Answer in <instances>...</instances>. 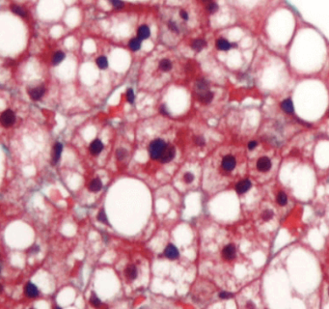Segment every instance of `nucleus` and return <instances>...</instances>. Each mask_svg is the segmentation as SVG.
Returning <instances> with one entry per match:
<instances>
[{
  "label": "nucleus",
  "mask_w": 329,
  "mask_h": 309,
  "mask_svg": "<svg viewBox=\"0 0 329 309\" xmlns=\"http://www.w3.org/2000/svg\"><path fill=\"white\" fill-rule=\"evenodd\" d=\"M203 1H210V0H203Z\"/></svg>",
  "instance_id": "41"
},
{
  "label": "nucleus",
  "mask_w": 329,
  "mask_h": 309,
  "mask_svg": "<svg viewBox=\"0 0 329 309\" xmlns=\"http://www.w3.org/2000/svg\"><path fill=\"white\" fill-rule=\"evenodd\" d=\"M11 10L14 14H16V15L19 16V17H23L25 18L26 17V12L24 9L21 8L20 6L18 5H12L11 6Z\"/></svg>",
  "instance_id": "24"
},
{
  "label": "nucleus",
  "mask_w": 329,
  "mask_h": 309,
  "mask_svg": "<svg viewBox=\"0 0 329 309\" xmlns=\"http://www.w3.org/2000/svg\"><path fill=\"white\" fill-rule=\"evenodd\" d=\"M141 46H142V40L139 39L138 37L131 39L128 43V47L132 51H137V50H139L141 48Z\"/></svg>",
  "instance_id": "17"
},
{
  "label": "nucleus",
  "mask_w": 329,
  "mask_h": 309,
  "mask_svg": "<svg viewBox=\"0 0 329 309\" xmlns=\"http://www.w3.org/2000/svg\"><path fill=\"white\" fill-rule=\"evenodd\" d=\"M194 142H195V144L197 146H204L205 143H206V141H205L203 136H197V137H195L194 138Z\"/></svg>",
  "instance_id": "36"
},
{
  "label": "nucleus",
  "mask_w": 329,
  "mask_h": 309,
  "mask_svg": "<svg viewBox=\"0 0 329 309\" xmlns=\"http://www.w3.org/2000/svg\"><path fill=\"white\" fill-rule=\"evenodd\" d=\"M89 149H90V153L93 156H98L104 150V144H102V142L100 139H96L90 144Z\"/></svg>",
  "instance_id": "11"
},
{
  "label": "nucleus",
  "mask_w": 329,
  "mask_h": 309,
  "mask_svg": "<svg viewBox=\"0 0 329 309\" xmlns=\"http://www.w3.org/2000/svg\"><path fill=\"white\" fill-rule=\"evenodd\" d=\"M328 116H329V111H328Z\"/></svg>",
  "instance_id": "42"
},
{
  "label": "nucleus",
  "mask_w": 329,
  "mask_h": 309,
  "mask_svg": "<svg viewBox=\"0 0 329 309\" xmlns=\"http://www.w3.org/2000/svg\"><path fill=\"white\" fill-rule=\"evenodd\" d=\"M25 295L28 298H36L39 295V291L33 283L29 282L25 286Z\"/></svg>",
  "instance_id": "13"
},
{
  "label": "nucleus",
  "mask_w": 329,
  "mask_h": 309,
  "mask_svg": "<svg viewBox=\"0 0 329 309\" xmlns=\"http://www.w3.org/2000/svg\"><path fill=\"white\" fill-rule=\"evenodd\" d=\"M159 111H160V113H161L162 115H165V116H168V115H169V113H168L165 105H161V106H160Z\"/></svg>",
  "instance_id": "39"
},
{
  "label": "nucleus",
  "mask_w": 329,
  "mask_h": 309,
  "mask_svg": "<svg viewBox=\"0 0 329 309\" xmlns=\"http://www.w3.org/2000/svg\"><path fill=\"white\" fill-rule=\"evenodd\" d=\"M277 203H278L280 206H285L288 203V197L286 195L285 192H279L278 195H277Z\"/></svg>",
  "instance_id": "26"
},
{
  "label": "nucleus",
  "mask_w": 329,
  "mask_h": 309,
  "mask_svg": "<svg viewBox=\"0 0 329 309\" xmlns=\"http://www.w3.org/2000/svg\"><path fill=\"white\" fill-rule=\"evenodd\" d=\"M236 247L233 244H228L222 250V255L226 260H233L236 257Z\"/></svg>",
  "instance_id": "8"
},
{
  "label": "nucleus",
  "mask_w": 329,
  "mask_h": 309,
  "mask_svg": "<svg viewBox=\"0 0 329 309\" xmlns=\"http://www.w3.org/2000/svg\"><path fill=\"white\" fill-rule=\"evenodd\" d=\"M272 217H273V213H272V211H270V210H266L264 213H262V219L266 220V221H267V220H269V219H271Z\"/></svg>",
  "instance_id": "31"
},
{
  "label": "nucleus",
  "mask_w": 329,
  "mask_h": 309,
  "mask_svg": "<svg viewBox=\"0 0 329 309\" xmlns=\"http://www.w3.org/2000/svg\"><path fill=\"white\" fill-rule=\"evenodd\" d=\"M96 64H97V66L101 70H104L108 67V61H107V58L105 56H100L96 61Z\"/></svg>",
  "instance_id": "25"
},
{
  "label": "nucleus",
  "mask_w": 329,
  "mask_h": 309,
  "mask_svg": "<svg viewBox=\"0 0 329 309\" xmlns=\"http://www.w3.org/2000/svg\"><path fill=\"white\" fill-rule=\"evenodd\" d=\"M126 275L130 280H134L137 277V269L135 268V266H129L127 268Z\"/></svg>",
  "instance_id": "21"
},
{
  "label": "nucleus",
  "mask_w": 329,
  "mask_h": 309,
  "mask_svg": "<svg viewBox=\"0 0 329 309\" xmlns=\"http://www.w3.org/2000/svg\"><path fill=\"white\" fill-rule=\"evenodd\" d=\"M102 189V183L99 178L94 179L89 184V190L92 192H98Z\"/></svg>",
  "instance_id": "16"
},
{
  "label": "nucleus",
  "mask_w": 329,
  "mask_h": 309,
  "mask_svg": "<svg viewBox=\"0 0 329 309\" xmlns=\"http://www.w3.org/2000/svg\"><path fill=\"white\" fill-rule=\"evenodd\" d=\"M90 303L95 307H98V306L100 305V299L96 296V294H95V293L92 294V296L90 298Z\"/></svg>",
  "instance_id": "28"
},
{
  "label": "nucleus",
  "mask_w": 329,
  "mask_h": 309,
  "mask_svg": "<svg viewBox=\"0 0 329 309\" xmlns=\"http://www.w3.org/2000/svg\"><path fill=\"white\" fill-rule=\"evenodd\" d=\"M196 88L199 92L207 91L209 88V83L205 78H200V79L196 81Z\"/></svg>",
  "instance_id": "20"
},
{
  "label": "nucleus",
  "mask_w": 329,
  "mask_h": 309,
  "mask_svg": "<svg viewBox=\"0 0 329 309\" xmlns=\"http://www.w3.org/2000/svg\"><path fill=\"white\" fill-rule=\"evenodd\" d=\"M128 156V152L126 149H123V148H120L116 151V157L118 159L119 161H123L125 160L126 157Z\"/></svg>",
  "instance_id": "27"
},
{
  "label": "nucleus",
  "mask_w": 329,
  "mask_h": 309,
  "mask_svg": "<svg viewBox=\"0 0 329 309\" xmlns=\"http://www.w3.org/2000/svg\"><path fill=\"white\" fill-rule=\"evenodd\" d=\"M45 92H46V88L43 85H41V86H37V87H35L33 89H31L30 91H29V96H30V98L34 100H40L43 95H45Z\"/></svg>",
  "instance_id": "7"
},
{
  "label": "nucleus",
  "mask_w": 329,
  "mask_h": 309,
  "mask_svg": "<svg viewBox=\"0 0 329 309\" xmlns=\"http://www.w3.org/2000/svg\"><path fill=\"white\" fill-rule=\"evenodd\" d=\"M134 93H133V90L132 89H128L127 91V100L129 104H132L134 102Z\"/></svg>",
  "instance_id": "32"
},
{
  "label": "nucleus",
  "mask_w": 329,
  "mask_h": 309,
  "mask_svg": "<svg viewBox=\"0 0 329 309\" xmlns=\"http://www.w3.org/2000/svg\"><path fill=\"white\" fill-rule=\"evenodd\" d=\"M159 69L162 71H168L172 69V62L168 59H162L159 62Z\"/></svg>",
  "instance_id": "22"
},
{
  "label": "nucleus",
  "mask_w": 329,
  "mask_h": 309,
  "mask_svg": "<svg viewBox=\"0 0 329 309\" xmlns=\"http://www.w3.org/2000/svg\"><path fill=\"white\" fill-rule=\"evenodd\" d=\"M216 47L219 50H224V51H226V50H229L231 48V44L227 40L221 38V39H218L216 41Z\"/></svg>",
  "instance_id": "18"
},
{
  "label": "nucleus",
  "mask_w": 329,
  "mask_h": 309,
  "mask_svg": "<svg viewBox=\"0 0 329 309\" xmlns=\"http://www.w3.org/2000/svg\"><path fill=\"white\" fill-rule=\"evenodd\" d=\"M164 255L170 260H176L180 256V252L178 248L174 244H168L167 247L164 250Z\"/></svg>",
  "instance_id": "5"
},
{
  "label": "nucleus",
  "mask_w": 329,
  "mask_h": 309,
  "mask_svg": "<svg viewBox=\"0 0 329 309\" xmlns=\"http://www.w3.org/2000/svg\"><path fill=\"white\" fill-rule=\"evenodd\" d=\"M150 36H151V30L148 25H141L137 29V37L139 39L145 40V39H148Z\"/></svg>",
  "instance_id": "14"
},
{
  "label": "nucleus",
  "mask_w": 329,
  "mask_h": 309,
  "mask_svg": "<svg viewBox=\"0 0 329 309\" xmlns=\"http://www.w3.org/2000/svg\"><path fill=\"white\" fill-rule=\"evenodd\" d=\"M233 297V294L232 293H229V292H221L219 293V298L222 299H230Z\"/></svg>",
  "instance_id": "37"
},
{
  "label": "nucleus",
  "mask_w": 329,
  "mask_h": 309,
  "mask_svg": "<svg viewBox=\"0 0 329 309\" xmlns=\"http://www.w3.org/2000/svg\"><path fill=\"white\" fill-rule=\"evenodd\" d=\"M236 164H237V161H236L235 157L228 155V156H225L223 157L222 162H221V166L225 171H232L235 169Z\"/></svg>",
  "instance_id": "4"
},
{
  "label": "nucleus",
  "mask_w": 329,
  "mask_h": 309,
  "mask_svg": "<svg viewBox=\"0 0 329 309\" xmlns=\"http://www.w3.org/2000/svg\"><path fill=\"white\" fill-rule=\"evenodd\" d=\"M109 1L116 9H122L124 7V2L121 1V0H109Z\"/></svg>",
  "instance_id": "33"
},
{
  "label": "nucleus",
  "mask_w": 329,
  "mask_h": 309,
  "mask_svg": "<svg viewBox=\"0 0 329 309\" xmlns=\"http://www.w3.org/2000/svg\"><path fill=\"white\" fill-rule=\"evenodd\" d=\"M98 220L100 222H101V223H104V224H107V218H106V214H105V212L104 210H100L99 214H98Z\"/></svg>",
  "instance_id": "29"
},
{
  "label": "nucleus",
  "mask_w": 329,
  "mask_h": 309,
  "mask_svg": "<svg viewBox=\"0 0 329 309\" xmlns=\"http://www.w3.org/2000/svg\"><path fill=\"white\" fill-rule=\"evenodd\" d=\"M62 151H63V145L61 143L57 142L53 146V151H52V163L53 164H56L58 161H59Z\"/></svg>",
  "instance_id": "12"
},
{
  "label": "nucleus",
  "mask_w": 329,
  "mask_h": 309,
  "mask_svg": "<svg viewBox=\"0 0 329 309\" xmlns=\"http://www.w3.org/2000/svg\"><path fill=\"white\" fill-rule=\"evenodd\" d=\"M257 145H258V143L256 142V141H254V140H252V141H250L249 143H248V149H249V150H254L256 147H257Z\"/></svg>",
  "instance_id": "38"
},
{
  "label": "nucleus",
  "mask_w": 329,
  "mask_h": 309,
  "mask_svg": "<svg viewBox=\"0 0 329 309\" xmlns=\"http://www.w3.org/2000/svg\"><path fill=\"white\" fill-rule=\"evenodd\" d=\"M180 16H181V18L184 19V20H187V19H188V14H187L185 11H184V10L181 11Z\"/></svg>",
  "instance_id": "40"
},
{
  "label": "nucleus",
  "mask_w": 329,
  "mask_h": 309,
  "mask_svg": "<svg viewBox=\"0 0 329 309\" xmlns=\"http://www.w3.org/2000/svg\"><path fill=\"white\" fill-rule=\"evenodd\" d=\"M271 168V161L266 157H262L257 161V169L261 172H266Z\"/></svg>",
  "instance_id": "6"
},
{
  "label": "nucleus",
  "mask_w": 329,
  "mask_h": 309,
  "mask_svg": "<svg viewBox=\"0 0 329 309\" xmlns=\"http://www.w3.org/2000/svg\"><path fill=\"white\" fill-rule=\"evenodd\" d=\"M65 59V53L63 51H56L52 57V64L53 65H58Z\"/></svg>",
  "instance_id": "23"
},
{
  "label": "nucleus",
  "mask_w": 329,
  "mask_h": 309,
  "mask_svg": "<svg viewBox=\"0 0 329 309\" xmlns=\"http://www.w3.org/2000/svg\"><path fill=\"white\" fill-rule=\"evenodd\" d=\"M175 155H176V149H175V147L172 145H167L161 157H160V161L162 163L170 162L175 157Z\"/></svg>",
  "instance_id": "3"
},
{
  "label": "nucleus",
  "mask_w": 329,
  "mask_h": 309,
  "mask_svg": "<svg viewBox=\"0 0 329 309\" xmlns=\"http://www.w3.org/2000/svg\"><path fill=\"white\" fill-rule=\"evenodd\" d=\"M184 180H185V182L187 183V184L192 183L193 180H194V175L192 173H190V172H187V173H185L184 175Z\"/></svg>",
  "instance_id": "34"
},
{
  "label": "nucleus",
  "mask_w": 329,
  "mask_h": 309,
  "mask_svg": "<svg viewBox=\"0 0 329 309\" xmlns=\"http://www.w3.org/2000/svg\"><path fill=\"white\" fill-rule=\"evenodd\" d=\"M197 97H198V100H199L200 103H202L204 104H209L211 102V100H213V93L209 91V90L203 91V92H199L198 96H197Z\"/></svg>",
  "instance_id": "9"
},
{
  "label": "nucleus",
  "mask_w": 329,
  "mask_h": 309,
  "mask_svg": "<svg viewBox=\"0 0 329 309\" xmlns=\"http://www.w3.org/2000/svg\"><path fill=\"white\" fill-rule=\"evenodd\" d=\"M251 185H252V184L249 180H242V181H240L237 184L236 190L238 194H242V193H245L246 191L250 189Z\"/></svg>",
  "instance_id": "10"
},
{
  "label": "nucleus",
  "mask_w": 329,
  "mask_h": 309,
  "mask_svg": "<svg viewBox=\"0 0 329 309\" xmlns=\"http://www.w3.org/2000/svg\"><path fill=\"white\" fill-rule=\"evenodd\" d=\"M166 147H167L166 143L162 139H156L152 141L149 146L150 157L152 160H160V157H161Z\"/></svg>",
  "instance_id": "1"
},
{
  "label": "nucleus",
  "mask_w": 329,
  "mask_h": 309,
  "mask_svg": "<svg viewBox=\"0 0 329 309\" xmlns=\"http://www.w3.org/2000/svg\"><path fill=\"white\" fill-rule=\"evenodd\" d=\"M207 43L202 39H196L191 43V47L192 49L196 50V51H201V50L206 47Z\"/></svg>",
  "instance_id": "19"
},
{
  "label": "nucleus",
  "mask_w": 329,
  "mask_h": 309,
  "mask_svg": "<svg viewBox=\"0 0 329 309\" xmlns=\"http://www.w3.org/2000/svg\"><path fill=\"white\" fill-rule=\"evenodd\" d=\"M281 108L284 112H286L288 114H291L294 111V104H292L290 99H286L284 100L281 103Z\"/></svg>",
  "instance_id": "15"
},
{
  "label": "nucleus",
  "mask_w": 329,
  "mask_h": 309,
  "mask_svg": "<svg viewBox=\"0 0 329 309\" xmlns=\"http://www.w3.org/2000/svg\"><path fill=\"white\" fill-rule=\"evenodd\" d=\"M168 27H169V29H170V30H172L173 32H176V33H178V32H179L178 25L176 24V22H174L173 20H170L169 22H168Z\"/></svg>",
  "instance_id": "35"
},
{
  "label": "nucleus",
  "mask_w": 329,
  "mask_h": 309,
  "mask_svg": "<svg viewBox=\"0 0 329 309\" xmlns=\"http://www.w3.org/2000/svg\"><path fill=\"white\" fill-rule=\"evenodd\" d=\"M14 120H16V116H14V113L11 109H7L1 114V124L5 128L13 126Z\"/></svg>",
  "instance_id": "2"
},
{
  "label": "nucleus",
  "mask_w": 329,
  "mask_h": 309,
  "mask_svg": "<svg viewBox=\"0 0 329 309\" xmlns=\"http://www.w3.org/2000/svg\"><path fill=\"white\" fill-rule=\"evenodd\" d=\"M218 10V5L214 2H210L207 5V11L210 14H213Z\"/></svg>",
  "instance_id": "30"
}]
</instances>
